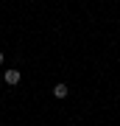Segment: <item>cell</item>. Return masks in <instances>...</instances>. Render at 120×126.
Segmentation results:
<instances>
[{"label": "cell", "mask_w": 120, "mask_h": 126, "mask_svg": "<svg viewBox=\"0 0 120 126\" xmlns=\"http://www.w3.org/2000/svg\"><path fill=\"white\" fill-rule=\"evenodd\" d=\"M3 62H6V56H3V53H0V64H3Z\"/></svg>", "instance_id": "cell-3"}, {"label": "cell", "mask_w": 120, "mask_h": 126, "mask_svg": "<svg viewBox=\"0 0 120 126\" xmlns=\"http://www.w3.org/2000/svg\"><path fill=\"white\" fill-rule=\"evenodd\" d=\"M67 93H70L67 84H56V87H53V95H56V98H67Z\"/></svg>", "instance_id": "cell-2"}, {"label": "cell", "mask_w": 120, "mask_h": 126, "mask_svg": "<svg viewBox=\"0 0 120 126\" xmlns=\"http://www.w3.org/2000/svg\"><path fill=\"white\" fill-rule=\"evenodd\" d=\"M3 79H6V84H20V70H14V67H11V70H6V73H3Z\"/></svg>", "instance_id": "cell-1"}]
</instances>
